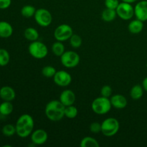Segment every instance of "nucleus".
Instances as JSON below:
<instances>
[{
    "label": "nucleus",
    "mask_w": 147,
    "mask_h": 147,
    "mask_svg": "<svg viewBox=\"0 0 147 147\" xmlns=\"http://www.w3.org/2000/svg\"><path fill=\"white\" fill-rule=\"evenodd\" d=\"M16 134L20 138L28 137L34 130V121L32 116L27 113L21 115L15 124Z\"/></svg>",
    "instance_id": "1"
},
{
    "label": "nucleus",
    "mask_w": 147,
    "mask_h": 147,
    "mask_svg": "<svg viewBox=\"0 0 147 147\" xmlns=\"http://www.w3.org/2000/svg\"><path fill=\"white\" fill-rule=\"evenodd\" d=\"M65 106L59 100H53L47 103L45 109V113L51 121H60L65 117Z\"/></svg>",
    "instance_id": "2"
},
{
    "label": "nucleus",
    "mask_w": 147,
    "mask_h": 147,
    "mask_svg": "<svg viewBox=\"0 0 147 147\" xmlns=\"http://www.w3.org/2000/svg\"><path fill=\"white\" fill-rule=\"evenodd\" d=\"M112 108L111 103L109 98L100 96L93 100L91 109L95 113L98 115H105L109 113Z\"/></svg>",
    "instance_id": "3"
},
{
    "label": "nucleus",
    "mask_w": 147,
    "mask_h": 147,
    "mask_svg": "<svg viewBox=\"0 0 147 147\" xmlns=\"http://www.w3.org/2000/svg\"><path fill=\"white\" fill-rule=\"evenodd\" d=\"M119 129L120 123L115 118H108L101 123V133L106 137L115 136L118 133Z\"/></svg>",
    "instance_id": "4"
},
{
    "label": "nucleus",
    "mask_w": 147,
    "mask_h": 147,
    "mask_svg": "<svg viewBox=\"0 0 147 147\" xmlns=\"http://www.w3.org/2000/svg\"><path fill=\"white\" fill-rule=\"evenodd\" d=\"M28 52L30 55L35 59H43L48 54L47 47L42 42L36 40L31 42L28 47Z\"/></svg>",
    "instance_id": "5"
},
{
    "label": "nucleus",
    "mask_w": 147,
    "mask_h": 147,
    "mask_svg": "<svg viewBox=\"0 0 147 147\" xmlns=\"http://www.w3.org/2000/svg\"><path fill=\"white\" fill-rule=\"evenodd\" d=\"M80 55L76 52L68 50L60 56L62 65L67 68H74L80 63Z\"/></svg>",
    "instance_id": "6"
},
{
    "label": "nucleus",
    "mask_w": 147,
    "mask_h": 147,
    "mask_svg": "<svg viewBox=\"0 0 147 147\" xmlns=\"http://www.w3.org/2000/svg\"><path fill=\"white\" fill-rule=\"evenodd\" d=\"M34 17L37 24L43 27H48L53 22L52 14L49 10L45 8H40L36 10Z\"/></svg>",
    "instance_id": "7"
},
{
    "label": "nucleus",
    "mask_w": 147,
    "mask_h": 147,
    "mask_svg": "<svg viewBox=\"0 0 147 147\" xmlns=\"http://www.w3.org/2000/svg\"><path fill=\"white\" fill-rule=\"evenodd\" d=\"M73 34V28L67 24H60L56 27L54 31L55 39L60 42H65L70 40Z\"/></svg>",
    "instance_id": "8"
},
{
    "label": "nucleus",
    "mask_w": 147,
    "mask_h": 147,
    "mask_svg": "<svg viewBox=\"0 0 147 147\" xmlns=\"http://www.w3.org/2000/svg\"><path fill=\"white\" fill-rule=\"evenodd\" d=\"M116 11L118 17L123 20H129L134 16V7L130 3L121 1Z\"/></svg>",
    "instance_id": "9"
},
{
    "label": "nucleus",
    "mask_w": 147,
    "mask_h": 147,
    "mask_svg": "<svg viewBox=\"0 0 147 147\" xmlns=\"http://www.w3.org/2000/svg\"><path fill=\"white\" fill-rule=\"evenodd\" d=\"M53 81L60 87H67L71 83L72 77L65 70H58L53 77Z\"/></svg>",
    "instance_id": "10"
},
{
    "label": "nucleus",
    "mask_w": 147,
    "mask_h": 147,
    "mask_svg": "<svg viewBox=\"0 0 147 147\" xmlns=\"http://www.w3.org/2000/svg\"><path fill=\"white\" fill-rule=\"evenodd\" d=\"M134 15L142 22L147 21V0L139 1L134 7Z\"/></svg>",
    "instance_id": "11"
},
{
    "label": "nucleus",
    "mask_w": 147,
    "mask_h": 147,
    "mask_svg": "<svg viewBox=\"0 0 147 147\" xmlns=\"http://www.w3.org/2000/svg\"><path fill=\"white\" fill-rule=\"evenodd\" d=\"M31 142L34 145H42L46 143L48 139V134L44 129H36L31 134Z\"/></svg>",
    "instance_id": "12"
},
{
    "label": "nucleus",
    "mask_w": 147,
    "mask_h": 147,
    "mask_svg": "<svg viewBox=\"0 0 147 147\" xmlns=\"http://www.w3.org/2000/svg\"><path fill=\"white\" fill-rule=\"evenodd\" d=\"M76 94L72 90H65L60 93L59 100L65 106H68L73 105L76 102Z\"/></svg>",
    "instance_id": "13"
},
{
    "label": "nucleus",
    "mask_w": 147,
    "mask_h": 147,
    "mask_svg": "<svg viewBox=\"0 0 147 147\" xmlns=\"http://www.w3.org/2000/svg\"><path fill=\"white\" fill-rule=\"evenodd\" d=\"M110 100L112 107H114L116 109H125L128 104L126 98L121 94H115L111 96Z\"/></svg>",
    "instance_id": "14"
},
{
    "label": "nucleus",
    "mask_w": 147,
    "mask_h": 147,
    "mask_svg": "<svg viewBox=\"0 0 147 147\" xmlns=\"http://www.w3.org/2000/svg\"><path fill=\"white\" fill-rule=\"evenodd\" d=\"M0 98L4 101H12L16 98L15 90L10 86H3L0 88Z\"/></svg>",
    "instance_id": "15"
},
{
    "label": "nucleus",
    "mask_w": 147,
    "mask_h": 147,
    "mask_svg": "<svg viewBox=\"0 0 147 147\" xmlns=\"http://www.w3.org/2000/svg\"><path fill=\"white\" fill-rule=\"evenodd\" d=\"M13 27L10 23L6 21H0V37L8 38L13 34Z\"/></svg>",
    "instance_id": "16"
},
{
    "label": "nucleus",
    "mask_w": 147,
    "mask_h": 147,
    "mask_svg": "<svg viewBox=\"0 0 147 147\" xmlns=\"http://www.w3.org/2000/svg\"><path fill=\"white\" fill-rule=\"evenodd\" d=\"M143 29L144 22L141 21L138 19L131 21L128 25V30H129V32H131V34H139L140 32H142Z\"/></svg>",
    "instance_id": "17"
},
{
    "label": "nucleus",
    "mask_w": 147,
    "mask_h": 147,
    "mask_svg": "<svg viewBox=\"0 0 147 147\" xmlns=\"http://www.w3.org/2000/svg\"><path fill=\"white\" fill-rule=\"evenodd\" d=\"M117 17L116 9L106 8L101 13V19L106 22H113Z\"/></svg>",
    "instance_id": "18"
},
{
    "label": "nucleus",
    "mask_w": 147,
    "mask_h": 147,
    "mask_svg": "<svg viewBox=\"0 0 147 147\" xmlns=\"http://www.w3.org/2000/svg\"><path fill=\"white\" fill-rule=\"evenodd\" d=\"M24 36L26 40L30 42L38 40L39 32L34 27H27L24 32Z\"/></svg>",
    "instance_id": "19"
},
{
    "label": "nucleus",
    "mask_w": 147,
    "mask_h": 147,
    "mask_svg": "<svg viewBox=\"0 0 147 147\" xmlns=\"http://www.w3.org/2000/svg\"><path fill=\"white\" fill-rule=\"evenodd\" d=\"M143 86L140 85H135L131 88L130 90V96L133 100H139L144 95Z\"/></svg>",
    "instance_id": "20"
},
{
    "label": "nucleus",
    "mask_w": 147,
    "mask_h": 147,
    "mask_svg": "<svg viewBox=\"0 0 147 147\" xmlns=\"http://www.w3.org/2000/svg\"><path fill=\"white\" fill-rule=\"evenodd\" d=\"M14 107L11 101H4L0 104V114L2 116H9L12 113Z\"/></svg>",
    "instance_id": "21"
},
{
    "label": "nucleus",
    "mask_w": 147,
    "mask_h": 147,
    "mask_svg": "<svg viewBox=\"0 0 147 147\" xmlns=\"http://www.w3.org/2000/svg\"><path fill=\"white\" fill-rule=\"evenodd\" d=\"M81 147H99L98 142L91 136H86L81 140L80 144Z\"/></svg>",
    "instance_id": "22"
},
{
    "label": "nucleus",
    "mask_w": 147,
    "mask_h": 147,
    "mask_svg": "<svg viewBox=\"0 0 147 147\" xmlns=\"http://www.w3.org/2000/svg\"><path fill=\"white\" fill-rule=\"evenodd\" d=\"M64 45L63 44V42L56 41L52 45V52L53 54L57 57H60L63 53L65 52Z\"/></svg>",
    "instance_id": "23"
},
{
    "label": "nucleus",
    "mask_w": 147,
    "mask_h": 147,
    "mask_svg": "<svg viewBox=\"0 0 147 147\" xmlns=\"http://www.w3.org/2000/svg\"><path fill=\"white\" fill-rule=\"evenodd\" d=\"M36 10L37 9H35V7L27 4V5L24 6L21 9V14L24 17H26V18H30V17H34Z\"/></svg>",
    "instance_id": "24"
},
{
    "label": "nucleus",
    "mask_w": 147,
    "mask_h": 147,
    "mask_svg": "<svg viewBox=\"0 0 147 147\" xmlns=\"http://www.w3.org/2000/svg\"><path fill=\"white\" fill-rule=\"evenodd\" d=\"M10 61V55L6 49H0V66L4 67L8 65Z\"/></svg>",
    "instance_id": "25"
},
{
    "label": "nucleus",
    "mask_w": 147,
    "mask_h": 147,
    "mask_svg": "<svg viewBox=\"0 0 147 147\" xmlns=\"http://www.w3.org/2000/svg\"><path fill=\"white\" fill-rule=\"evenodd\" d=\"M78 109L73 105L71 106H65V117H67L70 119H75L78 116Z\"/></svg>",
    "instance_id": "26"
},
{
    "label": "nucleus",
    "mask_w": 147,
    "mask_h": 147,
    "mask_svg": "<svg viewBox=\"0 0 147 147\" xmlns=\"http://www.w3.org/2000/svg\"><path fill=\"white\" fill-rule=\"evenodd\" d=\"M1 132L4 136H7V137H11L16 134V127L15 126L10 124V123L6 124L3 126Z\"/></svg>",
    "instance_id": "27"
},
{
    "label": "nucleus",
    "mask_w": 147,
    "mask_h": 147,
    "mask_svg": "<svg viewBox=\"0 0 147 147\" xmlns=\"http://www.w3.org/2000/svg\"><path fill=\"white\" fill-rule=\"evenodd\" d=\"M56 72H57L56 69L53 66L51 65L45 66L42 69V76L45 78H48L54 77Z\"/></svg>",
    "instance_id": "28"
},
{
    "label": "nucleus",
    "mask_w": 147,
    "mask_h": 147,
    "mask_svg": "<svg viewBox=\"0 0 147 147\" xmlns=\"http://www.w3.org/2000/svg\"><path fill=\"white\" fill-rule=\"evenodd\" d=\"M69 40H70V45L73 48H78V47H80L82 45V42H83V40H82L80 36L76 34H73Z\"/></svg>",
    "instance_id": "29"
},
{
    "label": "nucleus",
    "mask_w": 147,
    "mask_h": 147,
    "mask_svg": "<svg viewBox=\"0 0 147 147\" xmlns=\"http://www.w3.org/2000/svg\"><path fill=\"white\" fill-rule=\"evenodd\" d=\"M113 93V90L109 86H104L100 89V96L106 98H110Z\"/></svg>",
    "instance_id": "30"
},
{
    "label": "nucleus",
    "mask_w": 147,
    "mask_h": 147,
    "mask_svg": "<svg viewBox=\"0 0 147 147\" xmlns=\"http://www.w3.org/2000/svg\"><path fill=\"white\" fill-rule=\"evenodd\" d=\"M105 6L106 8L116 9L119 4V0H105Z\"/></svg>",
    "instance_id": "31"
},
{
    "label": "nucleus",
    "mask_w": 147,
    "mask_h": 147,
    "mask_svg": "<svg viewBox=\"0 0 147 147\" xmlns=\"http://www.w3.org/2000/svg\"><path fill=\"white\" fill-rule=\"evenodd\" d=\"M90 131L93 134H98L101 132V123L98 122H93L90 125Z\"/></svg>",
    "instance_id": "32"
},
{
    "label": "nucleus",
    "mask_w": 147,
    "mask_h": 147,
    "mask_svg": "<svg viewBox=\"0 0 147 147\" xmlns=\"http://www.w3.org/2000/svg\"><path fill=\"white\" fill-rule=\"evenodd\" d=\"M11 4V0H0V9L9 8Z\"/></svg>",
    "instance_id": "33"
},
{
    "label": "nucleus",
    "mask_w": 147,
    "mask_h": 147,
    "mask_svg": "<svg viewBox=\"0 0 147 147\" xmlns=\"http://www.w3.org/2000/svg\"><path fill=\"white\" fill-rule=\"evenodd\" d=\"M142 86H143L145 91L147 92V77H146L144 79L143 82H142Z\"/></svg>",
    "instance_id": "34"
},
{
    "label": "nucleus",
    "mask_w": 147,
    "mask_h": 147,
    "mask_svg": "<svg viewBox=\"0 0 147 147\" xmlns=\"http://www.w3.org/2000/svg\"><path fill=\"white\" fill-rule=\"evenodd\" d=\"M137 0H121V1H124V2H127V3H130V4H132V3H134Z\"/></svg>",
    "instance_id": "35"
}]
</instances>
